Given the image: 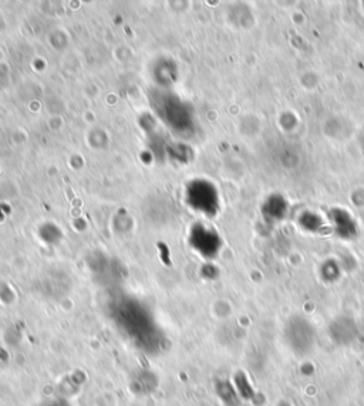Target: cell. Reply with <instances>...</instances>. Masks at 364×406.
Returning <instances> with one entry per match:
<instances>
[{"mask_svg": "<svg viewBox=\"0 0 364 406\" xmlns=\"http://www.w3.org/2000/svg\"><path fill=\"white\" fill-rule=\"evenodd\" d=\"M329 335L338 345H350L359 337V327L350 317L342 316L329 326Z\"/></svg>", "mask_w": 364, "mask_h": 406, "instance_id": "7a4b0ae2", "label": "cell"}, {"mask_svg": "<svg viewBox=\"0 0 364 406\" xmlns=\"http://www.w3.org/2000/svg\"><path fill=\"white\" fill-rule=\"evenodd\" d=\"M219 395L227 402V405L235 406L238 404V395L231 384L224 382L219 385Z\"/></svg>", "mask_w": 364, "mask_h": 406, "instance_id": "8992f818", "label": "cell"}, {"mask_svg": "<svg viewBox=\"0 0 364 406\" xmlns=\"http://www.w3.org/2000/svg\"><path fill=\"white\" fill-rule=\"evenodd\" d=\"M236 387L242 398L245 400H252L254 398V388L252 384L248 381V378L244 374L236 375Z\"/></svg>", "mask_w": 364, "mask_h": 406, "instance_id": "5b68a950", "label": "cell"}, {"mask_svg": "<svg viewBox=\"0 0 364 406\" xmlns=\"http://www.w3.org/2000/svg\"><path fill=\"white\" fill-rule=\"evenodd\" d=\"M323 277L328 280V281H333L335 279H338L339 276V267L333 263V261H328L325 266H323Z\"/></svg>", "mask_w": 364, "mask_h": 406, "instance_id": "52a82bcc", "label": "cell"}, {"mask_svg": "<svg viewBox=\"0 0 364 406\" xmlns=\"http://www.w3.org/2000/svg\"><path fill=\"white\" fill-rule=\"evenodd\" d=\"M285 341L288 347L296 355H306L309 354L316 343V331L313 326L303 317H293L285 326L284 333Z\"/></svg>", "mask_w": 364, "mask_h": 406, "instance_id": "6da1fadb", "label": "cell"}, {"mask_svg": "<svg viewBox=\"0 0 364 406\" xmlns=\"http://www.w3.org/2000/svg\"><path fill=\"white\" fill-rule=\"evenodd\" d=\"M279 406H289V405H288V404H281V405Z\"/></svg>", "mask_w": 364, "mask_h": 406, "instance_id": "ba28073f", "label": "cell"}, {"mask_svg": "<svg viewBox=\"0 0 364 406\" xmlns=\"http://www.w3.org/2000/svg\"><path fill=\"white\" fill-rule=\"evenodd\" d=\"M335 224H336L338 233L343 237H352L356 233L355 222L343 210L339 212L338 216H335Z\"/></svg>", "mask_w": 364, "mask_h": 406, "instance_id": "3957f363", "label": "cell"}, {"mask_svg": "<svg viewBox=\"0 0 364 406\" xmlns=\"http://www.w3.org/2000/svg\"><path fill=\"white\" fill-rule=\"evenodd\" d=\"M266 216L268 219L271 220H279L285 216L286 213V203L282 199V198H272L269 202H268V209H266Z\"/></svg>", "mask_w": 364, "mask_h": 406, "instance_id": "277c9868", "label": "cell"}]
</instances>
